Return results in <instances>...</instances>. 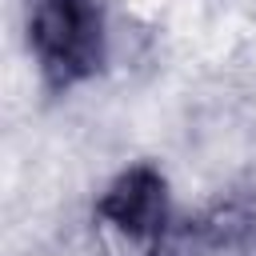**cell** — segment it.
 Listing matches in <instances>:
<instances>
[{
  "instance_id": "obj_2",
  "label": "cell",
  "mask_w": 256,
  "mask_h": 256,
  "mask_svg": "<svg viewBox=\"0 0 256 256\" xmlns=\"http://www.w3.org/2000/svg\"><path fill=\"white\" fill-rule=\"evenodd\" d=\"M172 200L156 164L136 160L120 168L92 204V236L100 256H160Z\"/></svg>"
},
{
  "instance_id": "obj_1",
  "label": "cell",
  "mask_w": 256,
  "mask_h": 256,
  "mask_svg": "<svg viewBox=\"0 0 256 256\" xmlns=\"http://www.w3.org/2000/svg\"><path fill=\"white\" fill-rule=\"evenodd\" d=\"M24 36L48 92H72L108 64L104 0H28Z\"/></svg>"
}]
</instances>
